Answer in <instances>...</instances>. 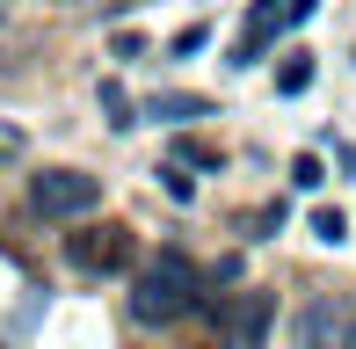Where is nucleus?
<instances>
[{
  "label": "nucleus",
  "mask_w": 356,
  "mask_h": 349,
  "mask_svg": "<svg viewBox=\"0 0 356 349\" xmlns=\"http://www.w3.org/2000/svg\"><path fill=\"white\" fill-rule=\"evenodd\" d=\"M305 88H313V58H291L277 73V95H305Z\"/></svg>",
  "instance_id": "obj_13"
},
{
  "label": "nucleus",
  "mask_w": 356,
  "mask_h": 349,
  "mask_svg": "<svg viewBox=\"0 0 356 349\" xmlns=\"http://www.w3.org/2000/svg\"><path fill=\"white\" fill-rule=\"evenodd\" d=\"M313 233H320L327 247H342V241H349V218H342V211L327 204V211H313Z\"/></svg>",
  "instance_id": "obj_12"
},
{
  "label": "nucleus",
  "mask_w": 356,
  "mask_h": 349,
  "mask_svg": "<svg viewBox=\"0 0 356 349\" xmlns=\"http://www.w3.org/2000/svg\"><path fill=\"white\" fill-rule=\"evenodd\" d=\"M342 349H356V313H349V327H342Z\"/></svg>",
  "instance_id": "obj_17"
},
{
  "label": "nucleus",
  "mask_w": 356,
  "mask_h": 349,
  "mask_svg": "<svg viewBox=\"0 0 356 349\" xmlns=\"http://www.w3.org/2000/svg\"><path fill=\"white\" fill-rule=\"evenodd\" d=\"M342 327H349V313L334 306L327 291L305 298V313H298V349H342Z\"/></svg>",
  "instance_id": "obj_5"
},
{
  "label": "nucleus",
  "mask_w": 356,
  "mask_h": 349,
  "mask_svg": "<svg viewBox=\"0 0 356 349\" xmlns=\"http://www.w3.org/2000/svg\"><path fill=\"white\" fill-rule=\"evenodd\" d=\"M291 182H298V189H320V182H327V168H320V153H298V161H291Z\"/></svg>",
  "instance_id": "obj_15"
},
{
  "label": "nucleus",
  "mask_w": 356,
  "mask_h": 349,
  "mask_svg": "<svg viewBox=\"0 0 356 349\" xmlns=\"http://www.w3.org/2000/svg\"><path fill=\"white\" fill-rule=\"evenodd\" d=\"M22 153H29V131H22V124H8V117H0V168H15Z\"/></svg>",
  "instance_id": "obj_11"
},
{
  "label": "nucleus",
  "mask_w": 356,
  "mask_h": 349,
  "mask_svg": "<svg viewBox=\"0 0 356 349\" xmlns=\"http://www.w3.org/2000/svg\"><path fill=\"white\" fill-rule=\"evenodd\" d=\"M277 37H284V29H277V22H254V29H248V37H240V44H233V58H225V66H254V58H262V51H269V44H277Z\"/></svg>",
  "instance_id": "obj_8"
},
{
  "label": "nucleus",
  "mask_w": 356,
  "mask_h": 349,
  "mask_svg": "<svg viewBox=\"0 0 356 349\" xmlns=\"http://www.w3.org/2000/svg\"><path fill=\"white\" fill-rule=\"evenodd\" d=\"M204 44H211V29H204V22H189V29H175V44H168V51H175V58H197Z\"/></svg>",
  "instance_id": "obj_14"
},
{
  "label": "nucleus",
  "mask_w": 356,
  "mask_h": 349,
  "mask_svg": "<svg viewBox=\"0 0 356 349\" xmlns=\"http://www.w3.org/2000/svg\"><path fill=\"white\" fill-rule=\"evenodd\" d=\"M95 109L109 117V131H131V124L145 117V109L131 102V95H124V81H102V88H95Z\"/></svg>",
  "instance_id": "obj_7"
},
{
  "label": "nucleus",
  "mask_w": 356,
  "mask_h": 349,
  "mask_svg": "<svg viewBox=\"0 0 356 349\" xmlns=\"http://www.w3.org/2000/svg\"><path fill=\"white\" fill-rule=\"evenodd\" d=\"M197 262L189 255H160V262H145L138 277H131V320H145V327H175L182 313H197Z\"/></svg>",
  "instance_id": "obj_1"
},
{
  "label": "nucleus",
  "mask_w": 356,
  "mask_h": 349,
  "mask_svg": "<svg viewBox=\"0 0 356 349\" xmlns=\"http://www.w3.org/2000/svg\"><path fill=\"white\" fill-rule=\"evenodd\" d=\"M269 327H277V291H240L225 306V349H269Z\"/></svg>",
  "instance_id": "obj_4"
},
{
  "label": "nucleus",
  "mask_w": 356,
  "mask_h": 349,
  "mask_svg": "<svg viewBox=\"0 0 356 349\" xmlns=\"http://www.w3.org/2000/svg\"><path fill=\"white\" fill-rule=\"evenodd\" d=\"M138 109H145L153 124H197V117H218L211 95H189V88H160V95H145Z\"/></svg>",
  "instance_id": "obj_6"
},
{
  "label": "nucleus",
  "mask_w": 356,
  "mask_h": 349,
  "mask_svg": "<svg viewBox=\"0 0 356 349\" xmlns=\"http://www.w3.org/2000/svg\"><path fill=\"white\" fill-rule=\"evenodd\" d=\"M153 174H160V189H168L175 204H189V197H197V182H189V168H182V161H168V168H153Z\"/></svg>",
  "instance_id": "obj_10"
},
{
  "label": "nucleus",
  "mask_w": 356,
  "mask_h": 349,
  "mask_svg": "<svg viewBox=\"0 0 356 349\" xmlns=\"http://www.w3.org/2000/svg\"><path fill=\"white\" fill-rule=\"evenodd\" d=\"M95 204H102V174H88V168H44V174H29V211H37V218H88Z\"/></svg>",
  "instance_id": "obj_2"
},
{
  "label": "nucleus",
  "mask_w": 356,
  "mask_h": 349,
  "mask_svg": "<svg viewBox=\"0 0 356 349\" xmlns=\"http://www.w3.org/2000/svg\"><path fill=\"white\" fill-rule=\"evenodd\" d=\"M175 161L182 168H225V153L211 146V138H175Z\"/></svg>",
  "instance_id": "obj_9"
},
{
  "label": "nucleus",
  "mask_w": 356,
  "mask_h": 349,
  "mask_svg": "<svg viewBox=\"0 0 356 349\" xmlns=\"http://www.w3.org/2000/svg\"><path fill=\"white\" fill-rule=\"evenodd\" d=\"M248 226H254V241H269V233H284V204H269V211H254Z\"/></svg>",
  "instance_id": "obj_16"
},
{
  "label": "nucleus",
  "mask_w": 356,
  "mask_h": 349,
  "mask_svg": "<svg viewBox=\"0 0 356 349\" xmlns=\"http://www.w3.org/2000/svg\"><path fill=\"white\" fill-rule=\"evenodd\" d=\"M66 255H73V269H88V277H117V269H131L138 241L124 226H88V233L66 241Z\"/></svg>",
  "instance_id": "obj_3"
},
{
  "label": "nucleus",
  "mask_w": 356,
  "mask_h": 349,
  "mask_svg": "<svg viewBox=\"0 0 356 349\" xmlns=\"http://www.w3.org/2000/svg\"><path fill=\"white\" fill-rule=\"evenodd\" d=\"M0 22H8V0H0Z\"/></svg>",
  "instance_id": "obj_18"
}]
</instances>
